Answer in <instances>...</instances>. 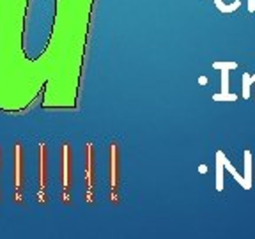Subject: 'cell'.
Wrapping results in <instances>:
<instances>
[{
	"label": "cell",
	"instance_id": "9c48e42d",
	"mask_svg": "<svg viewBox=\"0 0 255 239\" xmlns=\"http://www.w3.org/2000/svg\"><path fill=\"white\" fill-rule=\"evenodd\" d=\"M248 11L250 12L255 11V0H248Z\"/></svg>",
	"mask_w": 255,
	"mask_h": 239
},
{
	"label": "cell",
	"instance_id": "52a82bcc",
	"mask_svg": "<svg viewBox=\"0 0 255 239\" xmlns=\"http://www.w3.org/2000/svg\"><path fill=\"white\" fill-rule=\"evenodd\" d=\"M236 68H238L236 62H213V69H220V71H222V69H229V71H231V69H236Z\"/></svg>",
	"mask_w": 255,
	"mask_h": 239
},
{
	"label": "cell",
	"instance_id": "8fae6325",
	"mask_svg": "<svg viewBox=\"0 0 255 239\" xmlns=\"http://www.w3.org/2000/svg\"><path fill=\"white\" fill-rule=\"evenodd\" d=\"M252 84H255V75H252Z\"/></svg>",
	"mask_w": 255,
	"mask_h": 239
},
{
	"label": "cell",
	"instance_id": "7a4b0ae2",
	"mask_svg": "<svg viewBox=\"0 0 255 239\" xmlns=\"http://www.w3.org/2000/svg\"><path fill=\"white\" fill-rule=\"evenodd\" d=\"M238 96L229 92V69H222V92L213 96V101H236Z\"/></svg>",
	"mask_w": 255,
	"mask_h": 239
},
{
	"label": "cell",
	"instance_id": "8992f818",
	"mask_svg": "<svg viewBox=\"0 0 255 239\" xmlns=\"http://www.w3.org/2000/svg\"><path fill=\"white\" fill-rule=\"evenodd\" d=\"M250 84H252V76L248 75V73H245L243 75V98L245 100L250 98Z\"/></svg>",
	"mask_w": 255,
	"mask_h": 239
},
{
	"label": "cell",
	"instance_id": "7c38bea8",
	"mask_svg": "<svg viewBox=\"0 0 255 239\" xmlns=\"http://www.w3.org/2000/svg\"><path fill=\"white\" fill-rule=\"evenodd\" d=\"M254 172H255V168H254Z\"/></svg>",
	"mask_w": 255,
	"mask_h": 239
},
{
	"label": "cell",
	"instance_id": "30bf717a",
	"mask_svg": "<svg viewBox=\"0 0 255 239\" xmlns=\"http://www.w3.org/2000/svg\"><path fill=\"white\" fill-rule=\"evenodd\" d=\"M200 84H202V85L207 84V78H206V76H202V78H200Z\"/></svg>",
	"mask_w": 255,
	"mask_h": 239
},
{
	"label": "cell",
	"instance_id": "5b68a950",
	"mask_svg": "<svg viewBox=\"0 0 255 239\" xmlns=\"http://www.w3.org/2000/svg\"><path fill=\"white\" fill-rule=\"evenodd\" d=\"M223 168H225V170L227 172H231L232 174V177H234L236 181H238L239 184H241V186L245 188V190H247V183H245V177L241 174H239L238 170H236L234 167H232V163H231V159H227L225 158V154H223Z\"/></svg>",
	"mask_w": 255,
	"mask_h": 239
},
{
	"label": "cell",
	"instance_id": "3957f363",
	"mask_svg": "<svg viewBox=\"0 0 255 239\" xmlns=\"http://www.w3.org/2000/svg\"><path fill=\"white\" fill-rule=\"evenodd\" d=\"M216 190H223V152H216Z\"/></svg>",
	"mask_w": 255,
	"mask_h": 239
},
{
	"label": "cell",
	"instance_id": "277c9868",
	"mask_svg": "<svg viewBox=\"0 0 255 239\" xmlns=\"http://www.w3.org/2000/svg\"><path fill=\"white\" fill-rule=\"evenodd\" d=\"M252 175H254V170H252V152L245 151V183H247V190L252 188Z\"/></svg>",
	"mask_w": 255,
	"mask_h": 239
},
{
	"label": "cell",
	"instance_id": "6da1fadb",
	"mask_svg": "<svg viewBox=\"0 0 255 239\" xmlns=\"http://www.w3.org/2000/svg\"><path fill=\"white\" fill-rule=\"evenodd\" d=\"M85 0H0V112L73 108Z\"/></svg>",
	"mask_w": 255,
	"mask_h": 239
},
{
	"label": "cell",
	"instance_id": "ba28073f",
	"mask_svg": "<svg viewBox=\"0 0 255 239\" xmlns=\"http://www.w3.org/2000/svg\"><path fill=\"white\" fill-rule=\"evenodd\" d=\"M215 5L218 7V11H222V12H227V7L223 5V2L222 0H215Z\"/></svg>",
	"mask_w": 255,
	"mask_h": 239
}]
</instances>
